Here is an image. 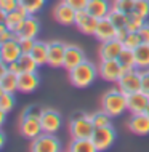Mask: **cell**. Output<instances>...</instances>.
Wrapping results in <instances>:
<instances>
[{
	"instance_id": "60d3db41",
	"label": "cell",
	"mask_w": 149,
	"mask_h": 152,
	"mask_svg": "<svg viewBox=\"0 0 149 152\" xmlns=\"http://www.w3.org/2000/svg\"><path fill=\"white\" fill-rule=\"evenodd\" d=\"M138 34H139V37H141V40L144 43H149V24L148 23L143 24L141 29L138 31Z\"/></svg>"
},
{
	"instance_id": "4fadbf2b",
	"label": "cell",
	"mask_w": 149,
	"mask_h": 152,
	"mask_svg": "<svg viewBox=\"0 0 149 152\" xmlns=\"http://www.w3.org/2000/svg\"><path fill=\"white\" fill-rule=\"evenodd\" d=\"M66 47L68 45L59 42V40L48 42V66H51V67H63Z\"/></svg>"
},
{
	"instance_id": "5b68a950",
	"label": "cell",
	"mask_w": 149,
	"mask_h": 152,
	"mask_svg": "<svg viewBox=\"0 0 149 152\" xmlns=\"http://www.w3.org/2000/svg\"><path fill=\"white\" fill-rule=\"evenodd\" d=\"M31 151L32 152H58V151H61V142L55 136V133H45V131H42L37 138L32 139Z\"/></svg>"
},
{
	"instance_id": "836d02e7",
	"label": "cell",
	"mask_w": 149,
	"mask_h": 152,
	"mask_svg": "<svg viewBox=\"0 0 149 152\" xmlns=\"http://www.w3.org/2000/svg\"><path fill=\"white\" fill-rule=\"evenodd\" d=\"M141 43H143V40H141V37H139L138 32H128L127 39L123 40V47L130 48V50H135V48Z\"/></svg>"
},
{
	"instance_id": "b9f144b4",
	"label": "cell",
	"mask_w": 149,
	"mask_h": 152,
	"mask_svg": "<svg viewBox=\"0 0 149 152\" xmlns=\"http://www.w3.org/2000/svg\"><path fill=\"white\" fill-rule=\"evenodd\" d=\"M127 35H128V29H127V27H123V29H119V31H117V35H115V39L120 40V42L123 43V40L127 39Z\"/></svg>"
},
{
	"instance_id": "484cf974",
	"label": "cell",
	"mask_w": 149,
	"mask_h": 152,
	"mask_svg": "<svg viewBox=\"0 0 149 152\" xmlns=\"http://www.w3.org/2000/svg\"><path fill=\"white\" fill-rule=\"evenodd\" d=\"M31 55L34 56V59L37 61L39 66L48 64V43L47 42H40V40H35V45H34V48H32Z\"/></svg>"
},
{
	"instance_id": "f6af8a7d",
	"label": "cell",
	"mask_w": 149,
	"mask_h": 152,
	"mask_svg": "<svg viewBox=\"0 0 149 152\" xmlns=\"http://www.w3.org/2000/svg\"><path fill=\"white\" fill-rule=\"evenodd\" d=\"M146 115L149 117V104H148V107H146Z\"/></svg>"
},
{
	"instance_id": "ba28073f",
	"label": "cell",
	"mask_w": 149,
	"mask_h": 152,
	"mask_svg": "<svg viewBox=\"0 0 149 152\" xmlns=\"http://www.w3.org/2000/svg\"><path fill=\"white\" fill-rule=\"evenodd\" d=\"M123 66L119 63V59H101V64L98 67L99 75L107 82H115L117 83L123 75Z\"/></svg>"
},
{
	"instance_id": "52a82bcc",
	"label": "cell",
	"mask_w": 149,
	"mask_h": 152,
	"mask_svg": "<svg viewBox=\"0 0 149 152\" xmlns=\"http://www.w3.org/2000/svg\"><path fill=\"white\" fill-rule=\"evenodd\" d=\"M92 139L96 146V151H106L114 144L115 141V130L112 128V125L107 126H96L93 130Z\"/></svg>"
},
{
	"instance_id": "5bb4252c",
	"label": "cell",
	"mask_w": 149,
	"mask_h": 152,
	"mask_svg": "<svg viewBox=\"0 0 149 152\" xmlns=\"http://www.w3.org/2000/svg\"><path fill=\"white\" fill-rule=\"evenodd\" d=\"M127 104H128V110L131 114L146 112V107L149 104V94L144 93L143 90L130 93V94H127Z\"/></svg>"
},
{
	"instance_id": "277c9868",
	"label": "cell",
	"mask_w": 149,
	"mask_h": 152,
	"mask_svg": "<svg viewBox=\"0 0 149 152\" xmlns=\"http://www.w3.org/2000/svg\"><path fill=\"white\" fill-rule=\"evenodd\" d=\"M95 125L90 118V114H74L69 123V131L72 138H92Z\"/></svg>"
},
{
	"instance_id": "ac0fdd59",
	"label": "cell",
	"mask_w": 149,
	"mask_h": 152,
	"mask_svg": "<svg viewBox=\"0 0 149 152\" xmlns=\"http://www.w3.org/2000/svg\"><path fill=\"white\" fill-rule=\"evenodd\" d=\"M0 90L8 93L18 91V74L11 72L5 63H2V72H0Z\"/></svg>"
},
{
	"instance_id": "e575fe53",
	"label": "cell",
	"mask_w": 149,
	"mask_h": 152,
	"mask_svg": "<svg viewBox=\"0 0 149 152\" xmlns=\"http://www.w3.org/2000/svg\"><path fill=\"white\" fill-rule=\"evenodd\" d=\"M114 7L125 15H131L135 11V0H115Z\"/></svg>"
},
{
	"instance_id": "44dd1931",
	"label": "cell",
	"mask_w": 149,
	"mask_h": 152,
	"mask_svg": "<svg viewBox=\"0 0 149 152\" xmlns=\"http://www.w3.org/2000/svg\"><path fill=\"white\" fill-rule=\"evenodd\" d=\"M128 128L131 133L138 134V136L149 134V117L146 115V112L131 114L130 120H128Z\"/></svg>"
},
{
	"instance_id": "ffe728a7",
	"label": "cell",
	"mask_w": 149,
	"mask_h": 152,
	"mask_svg": "<svg viewBox=\"0 0 149 152\" xmlns=\"http://www.w3.org/2000/svg\"><path fill=\"white\" fill-rule=\"evenodd\" d=\"M123 48H125L123 43L117 39L107 40V42H101V47H99V58L101 59H117Z\"/></svg>"
},
{
	"instance_id": "ee69618b",
	"label": "cell",
	"mask_w": 149,
	"mask_h": 152,
	"mask_svg": "<svg viewBox=\"0 0 149 152\" xmlns=\"http://www.w3.org/2000/svg\"><path fill=\"white\" fill-rule=\"evenodd\" d=\"M3 144H5V134L0 133V147H2Z\"/></svg>"
},
{
	"instance_id": "d6a6232c",
	"label": "cell",
	"mask_w": 149,
	"mask_h": 152,
	"mask_svg": "<svg viewBox=\"0 0 149 152\" xmlns=\"http://www.w3.org/2000/svg\"><path fill=\"white\" fill-rule=\"evenodd\" d=\"M144 23H146V19H144V18H141V16L136 15V13H131V15H128L127 29H128V32H138Z\"/></svg>"
},
{
	"instance_id": "f546056e",
	"label": "cell",
	"mask_w": 149,
	"mask_h": 152,
	"mask_svg": "<svg viewBox=\"0 0 149 152\" xmlns=\"http://www.w3.org/2000/svg\"><path fill=\"white\" fill-rule=\"evenodd\" d=\"M47 0H19V5L27 11L29 15H35L43 8Z\"/></svg>"
},
{
	"instance_id": "f35d334b",
	"label": "cell",
	"mask_w": 149,
	"mask_h": 152,
	"mask_svg": "<svg viewBox=\"0 0 149 152\" xmlns=\"http://www.w3.org/2000/svg\"><path fill=\"white\" fill-rule=\"evenodd\" d=\"M64 2L69 3L72 8H76L77 11L87 10V5H88V0H64Z\"/></svg>"
},
{
	"instance_id": "1f68e13d",
	"label": "cell",
	"mask_w": 149,
	"mask_h": 152,
	"mask_svg": "<svg viewBox=\"0 0 149 152\" xmlns=\"http://www.w3.org/2000/svg\"><path fill=\"white\" fill-rule=\"evenodd\" d=\"M15 93H8V91H2L0 93V109L5 110V112H10V110L15 109Z\"/></svg>"
},
{
	"instance_id": "603a6c76",
	"label": "cell",
	"mask_w": 149,
	"mask_h": 152,
	"mask_svg": "<svg viewBox=\"0 0 149 152\" xmlns=\"http://www.w3.org/2000/svg\"><path fill=\"white\" fill-rule=\"evenodd\" d=\"M87 10L93 16H96L98 19H101V18L109 16V11L112 10V7H111V3L107 0H88Z\"/></svg>"
},
{
	"instance_id": "7c38bea8",
	"label": "cell",
	"mask_w": 149,
	"mask_h": 152,
	"mask_svg": "<svg viewBox=\"0 0 149 152\" xmlns=\"http://www.w3.org/2000/svg\"><path fill=\"white\" fill-rule=\"evenodd\" d=\"M53 16L59 24L63 26H72L76 24V16H77V10L72 8L69 3H66L64 0L61 3H58L53 10Z\"/></svg>"
},
{
	"instance_id": "7a4b0ae2",
	"label": "cell",
	"mask_w": 149,
	"mask_h": 152,
	"mask_svg": "<svg viewBox=\"0 0 149 152\" xmlns=\"http://www.w3.org/2000/svg\"><path fill=\"white\" fill-rule=\"evenodd\" d=\"M101 107L106 110L111 117H120L123 112L128 109L127 104V94L120 88L117 90H109L103 94L101 99Z\"/></svg>"
},
{
	"instance_id": "9a60e30c",
	"label": "cell",
	"mask_w": 149,
	"mask_h": 152,
	"mask_svg": "<svg viewBox=\"0 0 149 152\" xmlns=\"http://www.w3.org/2000/svg\"><path fill=\"white\" fill-rule=\"evenodd\" d=\"M39 32H40L39 19L34 18V15H29L21 23L19 29L16 31V37H18V39H37Z\"/></svg>"
},
{
	"instance_id": "ab89813d",
	"label": "cell",
	"mask_w": 149,
	"mask_h": 152,
	"mask_svg": "<svg viewBox=\"0 0 149 152\" xmlns=\"http://www.w3.org/2000/svg\"><path fill=\"white\" fill-rule=\"evenodd\" d=\"M141 90L149 94V69L141 71Z\"/></svg>"
},
{
	"instance_id": "7402d4cb",
	"label": "cell",
	"mask_w": 149,
	"mask_h": 152,
	"mask_svg": "<svg viewBox=\"0 0 149 152\" xmlns=\"http://www.w3.org/2000/svg\"><path fill=\"white\" fill-rule=\"evenodd\" d=\"M40 80L37 72H21L18 75V91L21 93H32L39 87Z\"/></svg>"
},
{
	"instance_id": "6da1fadb",
	"label": "cell",
	"mask_w": 149,
	"mask_h": 152,
	"mask_svg": "<svg viewBox=\"0 0 149 152\" xmlns=\"http://www.w3.org/2000/svg\"><path fill=\"white\" fill-rule=\"evenodd\" d=\"M40 114H42V109L27 107L23 110L21 118H19V131H21V134L24 138L31 139V141L42 133Z\"/></svg>"
},
{
	"instance_id": "2e32d148",
	"label": "cell",
	"mask_w": 149,
	"mask_h": 152,
	"mask_svg": "<svg viewBox=\"0 0 149 152\" xmlns=\"http://www.w3.org/2000/svg\"><path fill=\"white\" fill-rule=\"evenodd\" d=\"M27 16H29V13L24 10L21 5H19L16 10L10 11V13H3V11H2V23H5L8 29H11L16 34V31L19 29L21 23L27 18Z\"/></svg>"
},
{
	"instance_id": "8d00e7d4",
	"label": "cell",
	"mask_w": 149,
	"mask_h": 152,
	"mask_svg": "<svg viewBox=\"0 0 149 152\" xmlns=\"http://www.w3.org/2000/svg\"><path fill=\"white\" fill-rule=\"evenodd\" d=\"M19 7V0H0V11L10 13Z\"/></svg>"
},
{
	"instance_id": "d590c367",
	"label": "cell",
	"mask_w": 149,
	"mask_h": 152,
	"mask_svg": "<svg viewBox=\"0 0 149 152\" xmlns=\"http://www.w3.org/2000/svg\"><path fill=\"white\" fill-rule=\"evenodd\" d=\"M133 13L139 15L146 19L149 16V0H135V11Z\"/></svg>"
},
{
	"instance_id": "d4e9b609",
	"label": "cell",
	"mask_w": 149,
	"mask_h": 152,
	"mask_svg": "<svg viewBox=\"0 0 149 152\" xmlns=\"http://www.w3.org/2000/svg\"><path fill=\"white\" fill-rule=\"evenodd\" d=\"M135 59L138 69H149V43H141L135 48Z\"/></svg>"
},
{
	"instance_id": "7bdbcfd3",
	"label": "cell",
	"mask_w": 149,
	"mask_h": 152,
	"mask_svg": "<svg viewBox=\"0 0 149 152\" xmlns=\"http://www.w3.org/2000/svg\"><path fill=\"white\" fill-rule=\"evenodd\" d=\"M8 69H10L11 72L18 74V75L23 72V71H21V67H19V63H18V61H15V63H10V64H8Z\"/></svg>"
},
{
	"instance_id": "d6986e66",
	"label": "cell",
	"mask_w": 149,
	"mask_h": 152,
	"mask_svg": "<svg viewBox=\"0 0 149 152\" xmlns=\"http://www.w3.org/2000/svg\"><path fill=\"white\" fill-rule=\"evenodd\" d=\"M84 61H85V53L80 47H77V45H68V47H66L64 66H63L64 69L71 71V69H74L76 66L82 64Z\"/></svg>"
},
{
	"instance_id": "9c48e42d",
	"label": "cell",
	"mask_w": 149,
	"mask_h": 152,
	"mask_svg": "<svg viewBox=\"0 0 149 152\" xmlns=\"http://www.w3.org/2000/svg\"><path fill=\"white\" fill-rule=\"evenodd\" d=\"M40 123H42V131H45V133H56L61 128L63 118H61V114L58 110L51 107H45L42 109V114H40Z\"/></svg>"
},
{
	"instance_id": "30bf717a",
	"label": "cell",
	"mask_w": 149,
	"mask_h": 152,
	"mask_svg": "<svg viewBox=\"0 0 149 152\" xmlns=\"http://www.w3.org/2000/svg\"><path fill=\"white\" fill-rule=\"evenodd\" d=\"M98 21L99 19L96 16H93L88 10H80L77 11V16H76V26L77 29L85 35H95V31H96V26H98Z\"/></svg>"
},
{
	"instance_id": "8992f818",
	"label": "cell",
	"mask_w": 149,
	"mask_h": 152,
	"mask_svg": "<svg viewBox=\"0 0 149 152\" xmlns=\"http://www.w3.org/2000/svg\"><path fill=\"white\" fill-rule=\"evenodd\" d=\"M117 85L125 94L139 91L141 90V69H138V67L125 69L120 80L117 82Z\"/></svg>"
},
{
	"instance_id": "e0dca14e",
	"label": "cell",
	"mask_w": 149,
	"mask_h": 152,
	"mask_svg": "<svg viewBox=\"0 0 149 152\" xmlns=\"http://www.w3.org/2000/svg\"><path fill=\"white\" fill-rule=\"evenodd\" d=\"M117 35V27L112 24L109 18H101L98 21L96 31H95V37L99 40V42H107V40H112Z\"/></svg>"
},
{
	"instance_id": "4316f807",
	"label": "cell",
	"mask_w": 149,
	"mask_h": 152,
	"mask_svg": "<svg viewBox=\"0 0 149 152\" xmlns=\"http://www.w3.org/2000/svg\"><path fill=\"white\" fill-rule=\"evenodd\" d=\"M18 63L23 72H37V69H39V64H37V61L34 59V56L31 53H23L19 56Z\"/></svg>"
},
{
	"instance_id": "8fae6325",
	"label": "cell",
	"mask_w": 149,
	"mask_h": 152,
	"mask_svg": "<svg viewBox=\"0 0 149 152\" xmlns=\"http://www.w3.org/2000/svg\"><path fill=\"white\" fill-rule=\"evenodd\" d=\"M23 51H21V47H19L18 39H11L0 43V59H2V63L5 64L15 63V61L19 59Z\"/></svg>"
},
{
	"instance_id": "83f0119b",
	"label": "cell",
	"mask_w": 149,
	"mask_h": 152,
	"mask_svg": "<svg viewBox=\"0 0 149 152\" xmlns=\"http://www.w3.org/2000/svg\"><path fill=\"white\" fill-rule=\"evenodd\" d=\"M107 18L112 21V24L115 27H117V31L119 29H123V27H127V21H128V15L125 13H122L120 10H117L115 7H112V10L109 11V16Z\"/></svg>"
},
{
	"instance_id": "4dcf8cb0",
	"label": "cell",
	"mask_w": 149,
	"mask_h": 152,
	"mask_svg": "<svg viewBox=\"0 0 149 152\" xmlns=\"http://www.w3.org/2000/svg\"><path fill=\"white\" fill-rule=\"evenodd\" d=\"M90 118H92L95 128H96V126H107V125H111V118H112V117H111L106 110L101 109V110H98V112L90 114Z\"/></svg>"
},
{
	"instance_id": "cb8c5ba5",
	"label": "cell",
	"mask_w": 149,
	"mask_h": 152,
	"mask_svg": "<svg viewBox=\"0 0 149 152\" xmlns=\"http://www.w3.org/2000/svg\"><path fill=\"white\" fill-rule=\"evenodd\" d=\"M69 151L71 152H96V146H95L92 138H72V142L69 144Z\"/></svg>"
},
{
	"instance_id": "f1b7e54d",
	"label": "cell",
	"mask_w": 149,
	"mask_h": 152,
	"mask_svg": "<svg viewBox=\"0 0 149 152\" xmlns=\"http://www.w3.org/2000/svg\"><path fill=\"white\" fill-rule=\"evenodd\" d=\"M117 59H119V63L123 66V69H133V67H136L135 51L130 50V48H123Z\"/></svg>"
},
{
	"instance_id": "74e56055",
	"label": "cell",
	"mask_w": 149,
	"mask_h": 152,
	"mask_svg": "<svg viewBox=\"0 0 149 152\" xmlns=\"http://www.w3.org/2000/svg\"><path fill=\"white\" fill-rule=\"evenodd\" d=\"M18 42H19V47H21L23 53H31L35 45V39H18Z\"/></svg>"
},
{
	"instance_id": "3957f363",
	"label": "cell",
	"mask_w": 149,
	"mask_h": 152,
	"mask_svg": "<svg viewBox=\"0 0 149 152\" xmlns=\"http://www.w3.org/2000/svg\"><path fill=\"white\" fill-rule=\"evenodd\" d=\"M98 69L96 66L92 64L90 61H84L82 64L76 66L74 69L69 71V79H71V83L77 88H87L95 82L98 75Z\"/></svg>"
}]
</instances>
